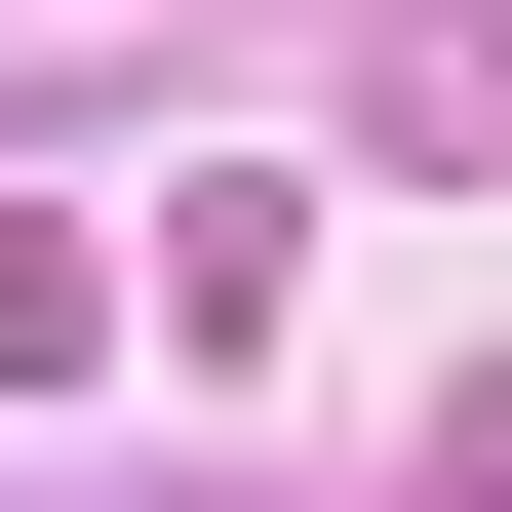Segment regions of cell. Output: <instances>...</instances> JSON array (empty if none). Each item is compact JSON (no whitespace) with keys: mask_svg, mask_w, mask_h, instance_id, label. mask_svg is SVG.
<instances>
[{"mask_svg":"<svg viewBox=\"0 0 512 512\" xmlns=\"http://www.w3.org/2000/svg\"><path fill=\"white\" fill-rule=\"evenodd\" d=\"M40 355H119V237H40V197H0V394Z\"/></svg>","mask_w":512,"mask_h":512,"instance_id":"cell-1","label":"cell"}]
</instances>
